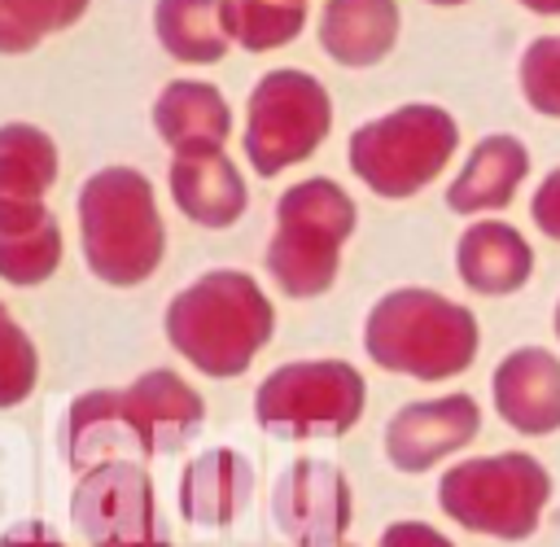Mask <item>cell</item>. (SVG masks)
Segmentation results:
<instances>
[{"mask_svg":"<svg viewBox=\"0 0 560 547\" xmlns=\"http://www.w3.org/2000/svg\"><path fill=\"white\" fill-rule=\"evenodd\" d=\"M481 346V328L464 302H451L433 289L407 284L389 289L372 302L363 319V350L376 368L416 376V381H446L459 376Z\"/></svg>","mask_w":560,"mask_h":547,"instance_id":"3","label":"cell"},{"mask_svg":"<svg viewBox=\"0 0 560 547\" xmlns=\"http://www.w3.org/2000/svg\"><path fill=\"white\" fill-rule=\"evenodd\" d=\"M332 127V101L306 70H267L245 109V158L267 179L293 162H306Z\"/></svg>","mask_w":560,"mask_h":547,"instance_id":"9","label":"cell"},{"mask_svg":"<svg viewBox=\"0 0 560 547\" xmlns=\"http://www.w3.org/2000/svg\"><path fill=\"white\" fill-rule=\"evenodd\" d=\"M525 175H529V149L516 136H508V131L481 136L472 144V153L464 158V171L451 179L446 206L455 214L503 210L516 197V188L525 184Z\"/></svg>","mask_w":560,"mask_h":547,"instance_id":"17","label":"cell"},{"mask_svg":"<svg viewBox=\"0 0 560 547\" xmlns=\"http://www.w3.org/2000/svg\"><path fill=\"white\" fill-rule=\"evenodd\" d=\"M70 512L88 547H171L158 516L153 477L140 459L92 464L70 494Z\"/></svg>","mask_w":560,"mask_h":547,"instance_id":"10","label":"cell"},{"mask_svg":"<svg viewBox=\"0 0 560 547\" xmlns=\"http://www.w3.org/2000/svg\"><path fill=\"white\" fill-rule=\"evenodd\" d=\"M398 39V0H328L319 44L341 66H376Z\"/></svg>","mask_w":560,"mask_h":547,"instance_id":"20","label":"cell"},{"mask_svg":"<svg viewBox=\"0 0 560 547\" xmlns=\"http://www.w3.org/2000/svg\"><path fill=\"white\" fill-rule=\"evenodd\" d=\"M521 92L542 118H560V35H538L521 53Z\"/></svg>","mask_w":560,"mask_h":547,"instance_id":"25","label":"cell"},{"mask_svg":"<svg viewBox=\"0 0 560 547\" xmlns=\"http://www.w3.org/2000/svg\"><path fill=\"white\" fill-rule=\"evenodd\" d=\"M459 144V127L442 105H398L350 136V171L376 197H411L438 179Z\"/></svg>","mask_w":560,"mask_h":547,"instance_id":"7","label":"cell"},{"mask_svg":"<svg viewBox=\"0 0 560 547\" xmlns=\"http://www.w3.org/2000/svg\"><path fill=\"white\" fill-rule=\"evenodd\" d=\"M35 381H39L35 341H31L26 328L0 306V411L26 403L31 389H35Z\"/></svg>","mask_w":560,"mask_h":547,"instance_id":"24","label":"cell"},{"mask_svg":"<svg viewBox=\"0 0 560 547\" xmlns=\"http://www.w3.org/2000/svg\"><path fill=\"white\" fill-rule=\"evenodd\" d=\"M341 547H354V543H341Z\"/></svg>","mask_w":560,"mask_h":547,"instance_id":"33","label":"cell"},{"mask_svg":"<svg viewBox=\"0 0 560 547\" xmlns=\"http://www.w3.org/2000/svg\"><path fill=\"white\" fill-rule=\"evenodd\" d=\"M376 547H455L442 529H433L429 521H394L381 529Z\"/></svg>","mask_w":560,"mask_h":547,"instance_id":"27","label":"cell"},{"mask_svg":"<svg viewBox=\"0 0 560 547\" xmlns=\"http://www.w3.org/2000/svg\"><path fill=\"white\" fill-rule=\"evenodd\" d=\"M354 219L359 210L350 193L328 175L302 179L280 193L276 228L262 263L284 298H319L332 289L341 267V245L350 241Z\"/></svg>","mask_w":560,"mask_h":547,"instance_id":"5","label":"cell"},{"mask_svg":"<svg viewBox=\"0 0 560 547\" xmlns=\"http://www.w3.org/2000/svg\"><path fill=\"white\" fill-rule=\"evenodd\" d=\"M551 499V473L529 451L459 459L438 477V508L468 534L521 543L538 529Z\"/></svg>","mask_w":560,"mask_h":547,"instance_id":"6","label":"cell"},{"mask_svg":"<svg viewBox=\"0 0 560 547\" xmlns=\"http://www.w3.org/2000/svg\"><path fill=\"white\" fill-rule=\"evenodd\" d=\"M88 0H0V53H26L83 18Z\"/></svg>","mask_w":560,"mask_h":547,"instance_id":"23","label":"cell"},{"mask_svg":"<svg viewBox=\"0 0 560 547\" xmlns=\"http://www.w3.org/2000/svg\"><path fill=\"white\" fill-rule=\"evenodd\" d=\"M481 429V407L472 394H442L407 403L385 424V459L398 473H429L438 459L464 451Z\"/></svg>","mask_w":560,"mask_h":547,"instance_id":"13","label":"cell"},{"mask_svg":"<svg viewBox=\"0 0 560 547\" xmlns=\"http://www.w3.org/2000/svg\"><path fill=\"white\" fill-rule=\"evenodd\" d=\"M223 22L241 48L267 53V48H280L302 35L306 9L284 4V0H223Z\"/></svg>","mask_w":560,"mask_h":547,"instance_id":"22","label":"cell"},{"mask_svg":"<svg viewBox=\"0 0 560 547\" xmlns=\"http://www.w3.org/2000/svg\"><path fill=\"white\" fill-rule=\"evenodd\" d=\"M284 4H306V0H284Z\"/></svg>","mask_w":560,"mask_h":547,"instance_id":"32","label":"cell"},{"mask_svg":"<svg viewBox=\"0 0 560 547\" xmlns=\"http://www.w3.org/2000/svg\"><path fill=\"white\" fill-rule=\"evenodd\" d=\"M153 127L171 144V153H206V149H223L232 131V109L219 88L197 79H175L153 101Z\"/></svg>","mask_w":560,"mask_h":547,"instance_id":"19","label":"cell"},{"mask_svg":"<svg viewBox=\"0 0 560 547\" xmlns=\"http://www.w3.org/2000/svg\"><path fill=\"white\" fill-rule=\"evenodd\" d=\"M455 271L472 293L503 298V293H516L529 280L534 249L512 223H499V219L468 223L455 241Z\"/></svg>","mask_w":560,"mask_h":547,"instance_id":"18","label":"cell"},{"mask_svg":"<svg viewBox=\"0 0 560 547\" xmlns=\"http://www.w3.org/2000/svg\"><path fill=\"white\" fill-rule=\"evenodd\" d=\"M57 179V144L31 123L0 127V245L39 236L52 228V210L44 206Z\"/></svg>","mask_w":560,"mask_h":547,"instance_id":"12","label":"cell"},{"mask_svg":"<svg viewBox=\"0 0 560 547\" xmlns=\"http://www.w3.org/2000/svg\"><path fill=\"white\" fill-rule=\"evenodd\" d=\"M529 13H542V18H556L560 13V0H521Z\"/></svg>","mask_w":560,"mask_h":547,"instance_id":"29","label":"cell"},{"mask_svg":"<svg viewBox=\"0 0 560 547\" xmlns=\"http://www.w3.org/2000/svg\"><path fill=\"white\" fill-rule=\"evenodd\" d=\"M429 4H464V0H429Z\"/></svg>","mask_w":560,"mask_h":547,"instance_id":"30","label":"cell"},{"mask_svg":"<svg viewBox=\"0 0 560 547\" xmlns=\"http://www.w3.org/2000/svg\"><path fill=\"white\" fill-rule=\"evenodd\" d=\"M529 219L538 223L542 236L560 241V166L547 171L542 184L534 188V197H529Z\"/></svg>","mask_w":560,"mask_h":547,"instance_id":"26","label":"cell"},{"mask_svg":"<svg viewBox=\"0 0 560 547\" xmlns=\"http://www.w3.org/2000/svg\"><path fill=\"white\" fill-rule=\"evenodd\" d=\"M79 241L96 280L131 289L166 254V228L153 188L131 166H105L79 188Z\"/></svg>","mask_w":560,"mask_h":547,"instance_id":"4","label":"cell"},{"mask_svg":"<svg viewBox=\"0 0 560 547\" xmlns=\"http://www.w3.org/2000/svg\"><path fill=\"white\" fill-rule=\"evenodd\" d=\"M166 179H171L175 206L201 228H232L249 206L245 179H241V171L232 166V158L223 149L175 153Z\"/></svg>","mask_w":560,"mask_h":547,"instance_id":"16","label":"cell"},{"mask_svg":"<svg viewBox=\"0 0 560 547\" xmlns=\"http://www.w3.org/2000/svg\"><path fill=\"white\" fill-rule=\"evenodd\" d=\"M162 328L175 354H184L197 372L228 381L241 376L254 363V354L271 341L276 311L254 276L236 267H219L197 276L188 289H179L166 302Z\"/></svg>","mask_w":560,"mask_h":547,"instance_id":"2","label":"cell"},{"mask_svg":"<svg viewBox=\"0 0 560 547\" xmlns=\"http://www.w3.org/2000/svg\"><path fill=\"white\" fill-rule=\"evenodd\" d=\"M153 31H158L162 48L188 66L219 61L232 39L228 22H223V0H158Z\"/></svg>","mask_w":560,"mask_h":547,"instance_id":"21","label":"cell"},{"mask_svg":"<svg viewBox=\"0 0 560 547\" xmlns=\"http://www.w3.org/2000/svg\"><path fill=\"white\" fill-rule=\"evenodd\" d=\"M0 547H66L61 534L44 521H18L13 529L0 534Z\"/></svg>","mask_w":560,"mask_h":547,"instance_id":"28","label":"cell"},{"mask_svg":"<svg viewBox=\"0 0 560 547\" xmlns=\"http://www.w3.org/2000/svg\"><path fill=\"white\" fill-rule=\"evenodd\" d=\"M271 521L289 547H341L354 521L346 473L328 459H293L271 486Z\"/></svg>","mask_w":560,"mask_h":547,"instance_id":"11","label":"cell"},{"mask_svg":"<svg viewBox=\"0 0 560 547\" xmlns=\"http://www.w3.org/2000/svg\"><path fill=\"white\" fill-rule=\"evenodd\" d=\"M494 411L508 429L542 438L560 429V359L542 346H521L499 359L490 376Z\"/></svg>","mask_w":560,"mask_h":547,"instance_id":"14","label":"cell"},{"mask_svg":"<svg viewBox=\"0 0 560 547\" xmlns=\"http://www.w3.org/2000/svg\"><path fill=\"white\" fill-rule=\"evenodd\" d=\"M254 499V464L232 446L192 455L179 473V516L201 529L232 525Z\"/></svg>","mask_w":560,"mask_h":547,"instance_id":"15","label":"cell"},{"mask_svg":"<svg viewBox=\"0 0 560 547\" xmlns=\"http://www.w3.org/2000/svg\"><path fill=\"white\" fill-rule=\"evenodd\" d=\"M556 337H560V302H556Z\"/></svg>","mask_w":560,"mask_h":547,"instance_id":"31","label":"cell"},{"mask_svg":"<svg viewBox=\"0 0 560 547\" xmlns=\"http://www.w3.org/2000/svg\"><path fill=\"white\" fill-rule=\"evenodd\" d=\"M206 420L201 394L171 368H149L122 389H88L61 416V455L88 473L101 459H118V446L144 455H171L197 438Z\"/></svg>","mask_w":560,"mask_h":547,"instance_id":"1","label":"cell"},{"mask_svg":"<svg viewBox=\"0 0 560 547\" xmlns=\"http://www.w3.org/2000/svg\"><path fill=\"white\" fill-rule=\"evenodd\" d=\"M368 403L363 372L346 359L280 363L254 389V420L276 438H341L359 424Z\"/></svg>","mask_w":560,"mask_h":547,"instance_id":"8","label":"cell"}]
</instances>
